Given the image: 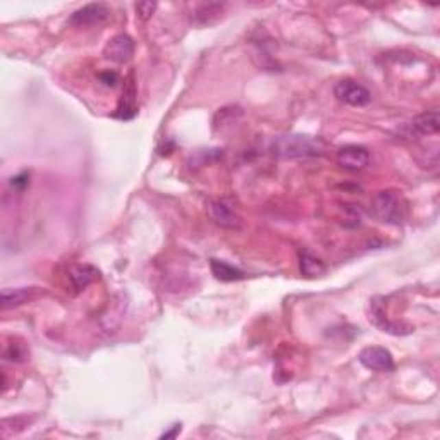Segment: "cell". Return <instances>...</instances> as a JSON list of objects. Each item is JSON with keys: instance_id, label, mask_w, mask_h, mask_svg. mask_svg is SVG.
<instances>
[{"instance_id": "obj_3", "label": "cell", "mask_w": 440, "mask_h": 440, "mask_svg": "<svg viewBox=\"0 0 440 440\" xmlns=\"http://www.w3.org/2000/svg\"><path fill=\"white\" fill-rule=\"evenodd\" d=\"M207 213L217 226L224 229L238 231L243 227V218L229 200H210L207 203Z\"/></svg>"}, {"instance_id": "obj_5", "label": "cell", "mask_w": 440, "mask_h": 440, "mask_svg": "<svg viewBox=\"0 0 440 440\" xmlns=\"http://www.w3.org/2000/svg\"><path fill=\"white\" fill-rule=\"evenodd\" d=\"M370 305V320L373 322V325H377L382 332L392 334V336H408L411 334L413 327L408 325V323L401 322H391V320L385 316L384 310V298H373Z\"/></svg>"}, {"instance_id": "obj_10", "label": "cell", "mask_w": 440, "mask_h": 440, "mask_svg": "<svg viewBox=\"0 0 440 440\" xmlns=\"http://www.w3.org/2000/svg\"><path fill=\"white\" fill-rule=\"evenodd\" d=\"M100 275V272L93 267V265L88 264H80V265H73L69 270V279L71 284L76 291H83L86 289L91 282H95Z\"/></svg>"}, {"instance_id": "obj_12", "label": "cell", "mask_w": 440, "mask_h": 440, "mask_svg": "<svg viewBox=\"0 0 440 440\" xmlns=\"http://www.w3.org/2000/svg\"><path fill=\"white\" fill-rule=\"evenodd\" d=\"M210 268L211 274L215 275V279L222 282H236V281H243L246 277L241 268L234 267V265L227 264V262L222 260H210Z\"/></svg>"}, {"instance_id": "obj_1", "label": "cell", "mask_w": 440, "mask_h": 440, "mask_svg": "<svg viewBox=\"0 0 440 440\" xmlns=\"http://www.w3.org/2000/svg\"><path fill=\"white\" fill-rule=\"evenodd\" d=\"M371 213L380 222L389 224V226H401L406 220L408 208H406L404 200L395 191H378L370 201Z\"/></svg>"}, {"instance_id": "obj_18", "label": "cell", "mask_w": 440, "mask_h": 440, "mask_svg": "<svg viewBox=\"0 0 440 440\" xmlns=\"http://www.w3.org/2000/svg\"><path fill=\"white\" fill-rule=\"evenodd\" d=\"M155 9H157L155 2H141V4L136 5V11H138L139 18L141 19H148L150 16L155 12Z\"/></svg>"}, {"instance_id": "obj_7", "label": "cell", "mask_w": 440, "mask_h": 440, "mask_svg": "<svg viewBox=\"0 0 440 440\" xmlns=\"http://www.w3.org/2000/svg\"><path fill=\"white\" fill-rule=\"evenodd\" d=\"M360 361L368 370L382 371V373L394 370V358H392L391 351L380 346L364 347L360 353Z\"/></svg>"}, {"instance_id": "obj_14", "label": "cell", "mask_w": 440, "mask_h": 440, "mask_svg": "<svg viewBox=\"0 0 440 440\" xmlns=\"http://www.w3.org/2000/svg\"><path fill=\"white\" fill-rule=\"evenodd\" d=\"M136 88L132 84V81H129V84L126 86L124 93H122L121 102H119L117 107V117L122 119V121H128V119H132L136 115Z\"/></svg>"}, {"instance_id": "obj_17", "label": "cell", "mask_w": 440, "mask_h": 440, "mask_svg": "<svg viewBox=\"0 0 440 440\" xmlns=\"http://www.w3.org/2000/svg\"><path fill=\"white\" fill-rule=\"evenodd\" d=\"M26 356V349L21 346V344H14V346H8L5 347L4 358L9 361H23Z\"/></svg>"}, {"instance_id": "obj_9", "label": "cell", "mask_w": 440, "mask_h": 440, "mask_svg": "<svg viewBox=\"0 0 440 440\" xmlns=\"http://www.w3.org/2000/svg\"><path fill=\"white\" fill-rule=\"evenodd\" d=\"M132 54H135V42L128 35L114 36L105 47V57L119 64L128 62L132 57Z\"/></svg>"}, {"instance_id": "obj_20", "label": "cell", "mask_w": 440, "mask_h": 440, "mask_svg": "<svg viewBox=\"0 0 440 440\" xmlns=\"http://www.w3.org/2000/svg\"><path fill=\"white\" fill-rule=\"evenodd\" d=\"M181 432V425H174V428L170 430V432H167V433H163L162 435V439H170V437H176L177 433Z\"/></svg>"}, {"instance_id": "obj_2", "label": "cell", "mask_w": 440, "mask_h": 440, "mask_svg": "<svg viewBox=\"0 0 440 440\" xmlns=\"http://www.w3.org/2000/svg\"><path fill=\"white\" fill-rule=\"evenodd\" d=\"M323 143L310 136H284L275 141V153L284 159H306V157H320L323 153Z\"/></svg>"}, {"instance_id": "obj_13", "label": "cell", "mask_w": 440, "mask_h": 440, "mask_svg": "<svg viewBox=\"0 0 440 440\" xmlns=\"http://www.w3.org/2000/svg\"><path fill=\"white\" fill-rule=\"evenodd\" d=\"M409 128H411L415 132H418V135H426V136L437 135L440 128L439 112L432 111V112H426V114L418 115V117L409 124Z\"/></svg>"}, {"instance_id": "obj_6", "label": "cell", "mask_w": 440, "mask_h": 440, "mask_svg": "<svg viewBox=\"0 0 440 440\" xmlns=\"http://www.w3.org/2000/svg\"><path fill=\"white\" fill-rule=\"evenodd\" d=\"M334 95L337 100L351 105V107H364L371 102V93L360 83H354L351 80L339 81L334 88Z\"/></svg>"}, {"instance_id": "obj_16", "label": "cell", "mask_w": 440, "mask_h": 440, "mask_svg": "<svg viewBox=\"0 0 440 440\" xmlns=\"http://www.w3.org/2000/svg\"><path fill=\"white\" fill-rule=\"evenodd\" d=\"M222 9L224 4H201L198 5L194 16H196L198 23H201V25H210V19L208 18L211 14H222Z\"/></svg>"}, {"instance_id": "obj_19", "label": "cell", "mask_w": 440, "mask_h": 440, "mask_svg": "<svg viewBox=\"0 0 440 440\" xmlns=\"http://www.w3.org/2000/svg\"><path fill=\"white\" fill-rule=\"evenodd\" d=\"M100 80L102 83H105L107 86H115L119 81V76L115 73H111V71H107V73H102L100 74Z\"/></svg>"}, {"instance_id": "obj_15", "label": "cell", "mask_w": 440, "mask_h": 440, "mask_svg": "<svg viewBox=\"0 0 440 440\" xmlns=\"http://www.w3.org/2000/svg\"><path fill=\"white\" fill-rule=\"evenodd\" d=\"M299 260H301L299 262V264H301V272L305 275H308V277H319V275L325 274L327 267L323 265V262L320 260V258L313 257L308 251H301Z\"/></svg>"}, {"instance_id": "obj_4", "label": "cell", "mask_w": 440, "mask_h": 440, "mask_svg": "<svg viewBox=\"0 0 440 440\" xmlns=\"http://www.w3.org/2000/svg\"><path fill=\"white\" fill-rule=\"evenodd\" d=\"M111 18V9L105 4H86L81 9H78L69 19L71 26L76 28H91V26L104 25Z\"/></svg>"}, {"instance_id": "obj_11", "label": "cell", "mask_w": 440, "mask_h": 440, "mask_svg": "<svg viewBox=\"0 0 440 440\" xmlns=\"http://www.w3.org/2000/svg\"><path fill=\"white\" fill-rule=\"evenodd\" d=\"M35 288H8L2 291V308H16V306H21L25 303H28L30 299L35 298Z\"/></svg>"}, {"instance_id": "obj_8", "label": "cell", "mask_w": 440, "mask_h": 440, "mask_svg": "<svg viewBox=\"0 0 440 440\" xmlns=\"http://www.w3.org/2000/svg\"><path fill=\"white\" fill-rule=\"evenodd\" d=\"M336 159L337 163L343 169L351 170V172H358V170H363L370 163V152L364 146L347 145L339 148Z\"/></svg>"}]
</instances>
